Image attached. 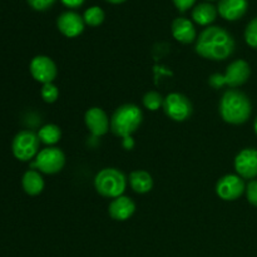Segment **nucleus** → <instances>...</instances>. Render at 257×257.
Returning a JSON list of instances; mask_svg holds the SVG:
<instances>
[{"mask_svg":"<svg viewBox=\"0 0 257 257\" xmlns=\"http://www.w3.org/2000/svg\"><path fill=\"white\" fill-rule=\"evenodd\" d=\"M195 49L205 59L225 60L235 52V40L223 28L208 27L197 38Z\"/></svg>","mask_w":257,"mask_h":257,"instance_id":"nucleus-1","label":"nucleus"},{"mask_svg":"<svg viewBox=\"0 0 257 257\" xmlns=\"http://www.w3.org/2000/svg\"><path fill=\"white\" fill-rule=\"evenodd\" d=\"M65 165V156L59 148L48 147L40 151L32 163V168H37L47 175H55L60 172Z\"/></svg>","mask_w":257,"mask_h":257,"instance_id":"nucleus-6","label":"nucleus"},{"mask_svg":"<svg viewBox=\"0 0 257 257\" xmlns=\"http://www.w3.org/2000/svg\"><path fill=\"white\" fill-rule=\"evenodd\" d=\"M246 196H247L248 202L257 207V180L251 181L248 183L246 187Z\"/></svg>","mask_w":257,"mask_h":257,"instance_id":"nucleus-25","label":"nucleus"},{"mask_svg":"<svg viewBox=\"0 0 257 257\" xmlns=\"http://www.w3.org/2000/svg\"><path fill=\"white\" fill-rule=\"evenodd\" d=\"M217 17V9L210 3H201L193 9L192 19L200 25H210Z\"/></svg>","mask_w":257,"mask_h":257,"instance_id":"nucleus-19","label":"nucleus"},{"mask_svg":"<svg viewBox=\"0 0 257 257\" xmlns=\"http://www.w3.org/2000/svg\"><path fill=\"white\" fill-rule=\"evenodd\" d=\"M246 191L243 180L237 175H226L216 183V193L223 201H235Z\"/></svg>","mask_w":257,"mask_h":257,"instance_id":"nucleus-9","label":"nucleus"},{"mask_svg":"<svg viewBox=\"0 0 257 257\" xmlns=\"http://www.w3.org/2000/svg\"><path fill=\"white\" fill-rule=\"evenodd\" d=\"M143 105H145L147 109L152 110V112H155V110L160 109V107H162L163 105V98L162 95L160 94L158 92H147L145 95H143Z\"/></svg>","mask_w":257,"mask_h":257,"instance_id":"nucleus-22","label":"nucleus"},{"mask_svg":"<svg viewBox=\"0 0 257 257\" xmlns=\"http://www.w3.org/2000/svg\"><path fill=\"white\" fill-rule=\"evenodd\" d=\"M84 19L78 13L65 12L58 18L57 25L59 32L68 38H75L84 30Z\"/></svg>","mask_w":257,"mask_h":257,"instance_id":"nucleus-13","label":"nucleus"},{"mask_svg":"<svg viewBox=\"0 0 257 257\" xmlns=\"http://www.w3.org/2000/svg\"><path fill=\"white\" fill-rule=\"evenodd\" d=\"M220 114L226 123L242 124L251 115V102L245 93L230 89L223 93L220 102Z\"/></svg>","mask_w":257,"mask_h":257,"instance_id":"nucleus-2","label":"nucleus"},{"mask_svg":"<svg viewBox=\"0 0 257 257\" xmlns=\"http://www.w3.org/2000/svg\"><path fill=\"white\" fill-rule=\"evenodd\" d=\"M248 8L247 0H220L218 13L226 20H238L246 14Z\"/></svg>","mask_w":257,"mask_h":257,"instance_id":"nucleus-15","label":"nucleus"},{"mask_svg":"<svg viewBox=\"0 0 257 257\" xmlns=\"http://www.w3.org/2000/svg\"><path fill=\"white\" fill-rule=\"evenodd\" d=\"M107 2L112 3V4H120V3H124L125 0H107Z\"/></svg>","mask_w":257,"mask_h":257,"instance_id":"nucleus-30","label":"nucleus"},{"mask_svg":"<svg viewBox=\"0 0 257 257\" xmlns=\"http://www.w3.org/2000/svg\"><path fill=\"white\" fill-rule=\"evenodd\" d=\"M30 7L35 10H47L55 3V0H28Z\"/></svg>","mask_w":257,"mask_h":257,"instance_id":"nucleus-26","label":"nucleus"},{"mask_svg":"<svg viewBox=\"0 0 257 257\" xmlns=\"http://www.w3.org/2000/svg\"><path fill=\"white\" fill-rule=\"evenodd\" d=\"M235 170L241 178L257 177V150L245 148L235 158Z\"/></svg>","mask_w":257,"mask_h":257,"instance_id":"nucleus-11","label":"nucleus"},{"mask_svg":"<svg viewBox=\"0 0 257 257\" xmlns=\"http://www.w3.org/2000/svg\"><path fill=\"white\" fill-rule=\"evenodd\" d=\"M172 35L177 42L190 44L196 39V29L186 18H177L172 23Z\"/></svg>","mask_w":257,"mask_h":257,"instance_id":"nucleus-16","label":"nucleus"},{"mask_svg":"<svg viewBox=\"0 0 257 257\" xmlns=\"http://www.w3.org/2000/svg\"><path fill=\"white\" fill-rule=\"evenodd\" d=\"M253 128H255V132H256V135H257V117H256V119H255V123H253Z\"/></svg>","mask_w":257,"mask_h":257,"instance_id":"nucleus-31","label":"nucleus"},{"mask_svg":"<svg viewBox=\"0 0 257 257\" xmlns=\"http://www.w3.org/2000/svg\"><path fill=\"white\" fill-rule=\"evenodd\" d=\"M245 40L250 47L257 49V18L251 20L245 30Z\"/></svg>","mask_w":257,"mask_h":257,"instance_id":"nucleus-24","label":"nucleus"},{"mask_svg":"<svg viewBox=\"0 0 257 257\" xmlns=\"http://www.w3.org/2000/svg\"><path fill=\"white\" fill-rule=\"evenodd\" d=\"M251 68L248 63L243 59H237L231 63L226 69L225 74H212L208 79V83L215 89H220L223 85H228L231 88L240 87L245 84L250 78Z\"/></svg>","mask_w":257,"mask_h":257,"instance_id":"nucleus-5","label":"nucleus"},{"mask_svg":"<svg viewBox=\"0 0 257 257\" xmlns=\"http://www.w3.org/2000/svg\"><path fill=\"white\" fill-rule=\"evenodd\" d=\"M173 3L180 12H186L195 4L196 0H173Z\"/></svg>","mask_w":257,"mask_h":257,"instance_id":"nucleus-27","label":"nucleus"},{"mask_svg":"<svg viewBox=\"0 0 257 257\" xmlns=\"http://www.w3.org/2000/svg\"><path fill=\"white\" fill-rule=\"evenodd\" d=\"M136 211V203L133 200L127 196H119L117 198H113L109 203L108 212L109 216L115 221H125L133 216Z\"/></svg>","mask_w":257,"mask_h":257,"instance_id":"nucleus-14","label":"nucleus"},{"mask_svg":"<svg viewBox=\"0 0 257 257\" xmlns=\"http://www.w3.org/2000/svg\"><path fill=\"white\" fill-rule=\"evenodd\" d=\"M62 3L65 7L74 9V8H79L84 3V0H62Z\"/></svg>","mask_w":257,"mask_h":257,"instance_id":"nucleus-28","label":"nucleus"},{"mask_svg":"<svg viewBox=\"0 0 257 257\" xmlns=\"http://www.w3.org/2000/svg\"><path fill=\"white\" fill-rule=\"evenodd\" d=\"M142 110L136 104L128 103L118 107L110 118V131L120 138L132 137L133 133L142 124Z\"/></svg>","mask_w":257,"mask_h":257,"instance_id":"nucleus-3","label":"nucleus"},{"mask_svg":"<svg viewBox=\"0 0 257 257\" xmlns=\"http://www.w3.org/2000/svg\"><path fill=\"white\" fill-rule=\"evenodd\" d=\"M38 137H39L40 142H43L44 145L52 146L55 145L60 141L62 137V131L58 127L57 124H45L38 132Z\"/></svg>","mask_w":257,"mask_h":257,"instance_id":"nucleus-20","label":"nucleus"},{"mask_svg":"<svg viewBox=\"0 0 257 257\" xmlns=\"http://www.w3.org/2000/svg\"><path fill=\"white\" fill-rule=\"evenodd\" d=\"M40 94H42V98L44 99V102L54 103L58 99V97H59V89L53 83H47V84H43Z\"/></svg>","mask_w":257,"mask_h":257,"instance_id":"nucleus-23","label":"nucleus"},{"mask_svg":"<svg viewBox=\"0 0 257 257\" xmlns=\"http://www.w3.org/2000/svg\"><path fill=\"white\" fill-rule=\"evenodd\" d=\"M40 140L32 131H22L13 140V153L19 161H30L39 152Z\"/></svg>","mask_w":257,"mask_h":257,"instance_id":"nucleus-7","label":"nucleus"},{"mask_svg":"<svg viewBox=\"0 0 257 257\" xmlns=\"http://www.w3.org/2000/svg\"><path fill=\"white\" fill-rule=\"evenodd\" d=\"M23 188L30 196H37L44 190V180L42 175L34 170H29L23 176Z\"/></svg>","mask_w":257,"mask_h":257,"instance_id":"nucleus-18","label":"nucleus"},{"mask_svg":"<svg viewBox=\"0 0 257 257\" xmlns=\"http://www.w3.org/2000/svg\"><path fill=\"white\" fill-rule=\"evenodd\" d=\"M84 122L88 131L95 137L104 136L110 128V120L107 113L99 107H92L85 112Z\"/></svg>","mask_w":257,"mask_h":257,"instance_id":"nucleus-12","label":"nucleus"},{"mask_svg":"<svg viewBox=\"0 0 257 257\" xmlns=\"http://www.w3.org/2000/svg\"><path fill=\"white\" fill-rule=\"evenodd\" d=\"M133 146H135V142H133L132 137L123 138V147H124L125 150H132Z\"/></svg>","mask_w":257,"mask_h":257,"instance_id":"nucleus-29","label":"nucleus"},{"mask_svg":"<svg viewBox=\"0 0 257 257\" xmlns=\"http://www.w3.org/2000/svg\"><path fill=\"white\" fill-rule=\"evenodd\" d=\"M163 110L171 119L183 122L192 114V103L181 93H170L163 99Z\"/></svg>","mask_w":257,"mask_h":257,"instance_id":"nucleus-8","label":"nucleus"},{"mask_svg":"<svg viewBox=\"0 0 257 257\" xmlns=\"http://www.w3.org/2000/svg\"><path fill=\"white\" fill-rule=\"evenodd\" d=\"M29 68L33 78L43 84L53 83V80L57 78V65L47 55H38L33 58Z\"/></svg>","mask_w":257,"mask_h":257,"instance_id":"nucleus-10","label":"nucleus"},{"mask_svg":"<svg viewBox=\"0 0 257 257\" xmlns=\"http://www.w3.org/2000/svg\"><path fill=\"white\" fill-rule=\"evenodd\" d=\"M83 19H84L85 24L90 25V27H98L104 20V12L99 7H92L85 10Z\"/></svg>","mask_w":257,"mask_h":257,"instance_id":"nucleus-21","label":"nucleus"},{"mask_svg":"<svg viewBox=\"0 0 257 257\" xmlns=\"http://www.w3.org/2000/svg\"><path fill=\"white\" fill-rule=\"evenodd\" d=\"M130 185L137 193H147L153 187V178L147 171L137 170L130 175Z\"/></svg>","mask_w":257,"mask_h":257,"instance_id":"nucleus-17","label":"nucleus"},{"mask_svg":"<svg viewBox=\"0 0 257 257\" xmlns=\"http://www.w3.org/2000/svg\"><path fill=\"white\" fill-rule=\"evenodd\" d=\"M95 191L107 198H117L123 196L127 188V178L122 171L117 168H103L94 178Z\"/></svg>","mask_w":257,"mask_h":257,"instance_id":"nucleus-4","label":"nucleus"}]
</instances>
